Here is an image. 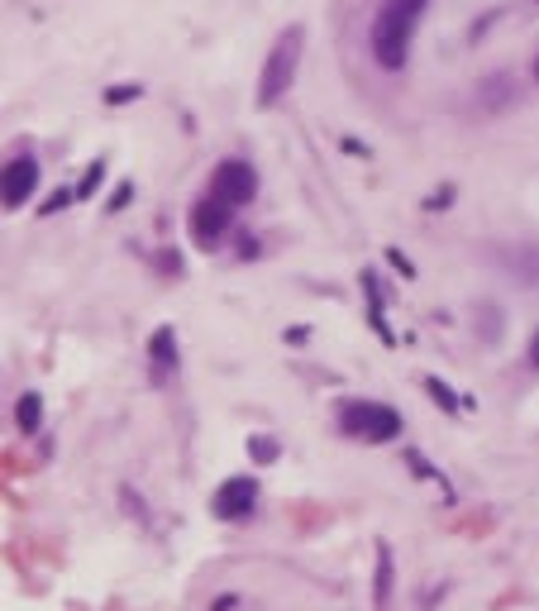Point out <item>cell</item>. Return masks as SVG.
I'll list each match as a JSON object with an SVG mask.
<instances>
[{"label": "cell", "mask_w": 539, "mask_h": 611, "mask_svg": "<svg viewBox=\"0 0 539 611\" xmlns=\"http://www.w3.org/2000/svg\"><path fill=\"white\" fill-rule=\"evenodd\" d=\"M425 15V0H387L373 24V58L387 72H401L411 58V29Z\"/></svg>", "instance_id": "1"}, {"label": "cell", "mask_w": 539, "mask_h": 611, "mask_svg": "<svg viewBox=\"0 0 539 611\" xmlns=\"http://www.w3.org/2000/svg\"><path fill=\"white\" fill-rule=\"evenodd\" d=\"M296 63H301V24H292V29L272 43L268 63H262V81H258V105L282 101V91L292 87V77H296Z\"/></svg>", "instance_id": "2"}, {"label": "cell", "mask_w": 539, "mask_h": 611, "mask_svg": "<svg viewBox=\"0 0 539 611\" xmlns=\"http://www.w3.org/2000/svg\"><path fill=\"white\" fill-rule=\"evenodd\" d=\"M339 425H344V435H358L368 445H387V440L401 435V416L382 402H344Z\"/></svg>", "instance_id": "3"}, {"label": "cell", "mask_w": 539, "mask_h": 611, "mask_svg": "<svg viewBox=\"0 0 539 611\" xmlns=\"http://www.w3.org/2000/svg\"><path fill=\"white\" fill-rule=\"evenodd\" d=\"M210 196H220L224 206H248L258 196V173L244 158H224L210 173Z\"/></svg>", "instance_id": "4"}, {"label": "cell", "mask_w": 539, "mask_h": 611, "mask_svg": "<svg viewBox=\"0 0 539 611\" xmlns=\"http://www.w3.org/2000/svg\"><path fill=\"white\" fill-rule=\"evenodd\" d=\"M230 211L234 206H224L220 196L196 201V211H191V239H196L201 249H215L224 234H230Z\"/></svg>", "instance_id": "5"}, {"label": "cell", "mask_w": 539, "mask_h": 611, "mask_svg": "<svg viewBox=\"0 0 539 611\" xmlns=\"http://www.w3.org/2000/svg\"><path fill=\"white\" fill-rule=\"evenodd\" d=\"M254 501H258V483H254V478H230V483H220L210 511L220 521H239V517H248V511H254Z\"/></svg>", "instance_id": "6"}, {"label": "cell", "mask_w": 539, "mask_h": 611, "mask_svg": "<svg viewBox=\"0 0 539 611\" xmlns=\"http://www.w3.org/2000/svg\"><path fill=\"white\" fill-rule=\"evenodd\" d=\"M34 187H39V163L24 158V153H20V158H10L5 163V206L20 211L24 201L34 196Z\"/></svg>", "instance_id": "7"}, {"label": "cell", "mask_w": 539, "mask_h": 611, "mask_svg": "<svg viewBox=\"0 0 539 611\" xmlns=\"http://www.w3.org/2000/svg\"><path fill=\"white\" fill-rule=\"evenodd\" d=\"M39 421H43V397H39V392H24V397L15 402V425L24 430V435H34Z\"/></svg>", "instance_id": "8"}, {"label": "cell", "mask_w": 539, "mask_h": 611, "mask_svg": "<svg viewBox=\"0 0 539 611\" xmlns=\"http://www.w3.org/2000/svg\"><path fill=\"white\" fill-rule=\"evenodd\" d=\"M392 602V549L377 545V611H387Z\"/></svg>", "instance_id": "9"}, {"label": "cell", "mask_w": 539, "mask_h": 611, "mask_svg": "<svg viewBox=\"0 0 539 611\" xmlns=\"http://www.w3.org/2000/svg\"><path fill=\"white\" fill-rule=\"evenodd\" d=\"M153 358H158V373H163L167 358L177 364V340H172V330H158V334H153Z\"/></svg>", "instance_id": "10"}, {"label": "cell", "mask_w": 539, "mask_h": 611, "mask_svg": "<svg viewBox=\"0 0 539 611\" xmlns=\"http://www.w3.org/2000/svg\"><path fill=\"white\" fill-rule=\"evenodd\" d=\"M248 454H254L258 463H272V459H278V440H268V435H254V440H248Z\"/></svg>", "instance_id": "11"}, {"label": "cell", "mask_w": 539, "mask_h": 611, "mask_svg": "<svg viewBox=\"0 0 539 611\" xmlns=\"http://www.w3.org/2000/svg\"><path fill=\"white\" fill-rule=\"evenodd\" d=\"M101 177H105V163H91V167H87V177H81V187H77V196H95Z\"/></svg>", "instance_id": "12"}, {"label": "cell", "mask_w": 539, "mask_h": 611, "mask_svg": "<svg viewBox=\"0 0 539 611\" xmlns=\"http://www.w3.org/2000/svg\"><path fill=\"white\" fill-rule=\"evenodd\" d=\"M425 392H429V397H435L439 406H449V411H453V406H459V402H453V392H449L439 378H425Z\"/></svg>", "instance_id": "13"}, {"label": "cell", "mask_w": 539, "mask_h": 611, "mask_svg": "<svg viewBox=\"0 0 539 611\" xmlns=\"http://www.w3.org/2000/svg\"><path fill=\"white\" fill-rule=\"evenodd\" d=\"M129 191H134L129 182H119V187H115V196H111V211H119V206H125V201H129Z\"/></svg>", "instance_id": "14"}, {"label": "cell", "mask_w": 539, "mask_h": 611, "mask_svg": "<svg viewBox=\"0 0 539 611\" xmlns=\"http://www.w3.org/2000/svg\"><path fill=\"white\" fill-rule=\"evenodd\" d=\"M129 96H139V87H115V91H111V101H129Z\"/></svg>", "instance_id": "15"}, {"label": "cell", "mask_w": 539, "mask_h": 611, "mask_svg": "<svg viewBox=\"0 0 539 611\" xmlns=\"http://www.w3.org/2000/svg\"><path fill=\"white\" fill-rule=\"evenodd\" d=\"M530 364L539 368V334H535V340H530Z\"/></svg>", "instance_id": "16"}, {"label": "cell", "mask_w": 539, "mask_h": 611, "mask_svg": "<svg viewBox=\"0 0 539 611\" xmlns=\"http://www.w3.org/2000/svg\"><path fill=\"white\" fill-rule=\"evenodd\" d=\"M535 72H539V67H535Z\"/></svg>", "instance_id": "17"}]
</instances>
